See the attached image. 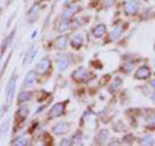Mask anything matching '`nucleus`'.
<instances>
[{
    "mask_svg": "<svg viewBox=\"0 0 155 146\" xmlns=\"http://www.w3.org/2000/svg\"><path fill=\"white\" fill-rule=\"evenodd\" d=\"M65 109H66V101L64 102H58V104H54L49 110V114H48V118L49 119H56L60 118L65 114Z\"/></svg>",
    "mask_w": 155,
    "mask_h": 146,
    "instance_id": "nucleus-1",
    "label": "nucleus"
},
{
    "mask_svg": "<svg viewBox=\"0 0 155 146\" xmlns=\"http://www.w3.org/2000/svg\"><path fill=\"white\" fill-rule=\"evenodd\" d=\"M16 87H17V74H13L8 81L7 88H5V97H7L8 102H11L13 100L14 92H16Z\"/></svg>",
    "mask_w": 155,
    "mask_h": 146,
    "instance_id": "nucleus-2",
    "label": "nucleus"
},
{
    "mask_svg": "<svg viewBox=\"0 0 155 146\" xmlns=\"http://www.w3.org/2000/svg\"><path fill=\"white\" fill-rule=\"evenodd\" d=\"M71 76H72V79L76 81H84V80H87V78L89 76V72L87 69H84V67H79V69H76L72 72Z\"/></svg>",
    "mask_w": 155,
    "mask_h": 146,
    "instance_id": "nucleus-3",
    "label": "nucleus"
},
{
    "mask_svg": "<svg viewBox=\"0 0 155 146\" xmlns=\"http://www.w3.org/2000/svg\"><path fill=\"white\" fill-rule=\"evenodd\" d=\"M14 35H16V28L9 34V35L4 39V41H3V44H2V47H0V60L3 58V56H4V53H5V51L8 49V47L12 44V41H13V38H14Z\"/></svg>",
    "mask_w": 155,
    "mask_h": 146,
    "instance_id": "nucleus-4",
    "label": "nucleus"
},
{
    "mask_svg": "<svg viewBox=\"0 0 155 146\" xmlns=\"http://www.w3.org/2000/svg\"><path fill=\"white\" fill-rule=\"evenodd\" d=\"M49 69H51V60L48 57L43 58V60L39 61V64L36 65V71L39 74H47Z\"/></svg>",
    "mask_w": 155,
    "mask_h": 146,
    "instance_id": "nucleus-5",
    "label": "nucleus"
},
{
    "mask_svg": "<svg viewBox=\"0 0 155 146\" xmlns=\"http://www.w3.org/2000/svg\"><path fill=\"white\" fill-rule=\"evenodd\" d=\"M70 129V125L66 123V121H60V123H57L54 127H53V133L57 134V136H61V134H65L69 132Z\"/></svg>",
    "mask_w": 155,
    "mask_h": 146,
    "instance_id": "nucleus-6",
    "label": "nucleus"
},
{
    "mask_svg": "<svg viewBox=\"0 0 155 146\" xmlns=\"http://www.w3.org/2000/svg\"><path fill=\"white\" fill-rule=\"evenodd\" d=\"M56 64H57L58 70H60V71H65L67 67H69V58H67V56H65V55H61V56L57 57Z\"/></svg>",
    "mask_w": 155,
    "mask_h": 146,
    "instance_id": "nucleus-7",
    "label": "nucleus"
},
{
    "mask_svg": "<svg viewBox=\"0 0 155 146\" xmlns=\"http://www.w3.org/2000/svg\"><path fill=\"white\" fill-rule=\"evenodd\" d=\"M27 116H28V108H27V106H21V108L17 110L16 116H14V120L23 121L27 118Z\"/></svg>",
    "mask_w": 155,
    "mask_h": 146,
    "instance_id": "nucleus-8",
    "label": "nucleus"
},
{
    "mask_svg": "<svg viewBox=\"0 0 155 146\" xmlns=\"http://www.w3.org/2000/svg\"><path fill=\"white\" fill-rule=\"evenodd\" d=\"M151 74V71H150V67L147 66H141L140 69L136 71V79H147Z\"/></svg>",
    "mask_w": 155,
    "mask_h": 146,
    "instance_id": "nucleus-9",
    "label": "nucleus"
},
{
    "mask_svg": "<svg viewBox=\"0 0 155 146\" xmlns=\"http://www.w3.org/2000/svg\"><path fill=\"white\" fill-rule=\"evenodd\" d=\"M124 11L127 14H136L138 12V5H137V3L134 2V0H129V2L125 3V5H124Z\"/></svg>",
    "mask_w": 155,
    "mask_h": 146,
    "instance_id": "nucleus-10",
    "label": "nucleus"
},
{
    "mask_svg": "<svg viewBox=\"0 0 155 146\" xmlns=\"http://www.w3.org/2000/svg\"><path fill=\"white\" fill-rule=\"evenodd\" d=\"M31 98H32V93L30 91H22V92H19V95L17 97V104L22 105L25 102H28Z\"/></svg>",
    "mask_w": 155,
    "mask_h": 146,
    "instance_id": "nucleus-11",
    "label": "nucleus"
},
{
    "mask_svg": "<svg viewBox=\"0 0 155 146\" xmlns=\"http://www.w3.org/2000/svg\"><path fill=\"white\" fill-rule=\"evenodd\" d=\"M39 12H40V9H39V5H34L30 11L27 13V19H28V23H34L36 21V18L39 16Z\"/></svg>",
    "mask_w": 155,
    "mask_h": 146,
    "instance_id": "nucleus-12",
    "label": "nucleus"
},
{
    "mask_svg": "<svg viewBox=\"0 0 155 146\" xmlns=\"http://www.w3.org/2000/svg\"><path fill=\"white\" fill-rule=\"evenodd\" d=\"M36 81V72L31 70V71H28L26 76H25V81H23V85L25 87H31L34 83Z\"/></svg>",
    "mask_w": 155,
    "mask_h": 146,
    "instance_id": "nucleus-13",
    "label": "nucleus"
},
{
    "mask_svg": "<svg viewBox=\"0 0 155 146\" xmlns=\"http://www.w3.org/2000/svg\"><path fill=\"white\" fill-rule=\"evenodd\" d=\"M36 53H38V48H36V47H31L30 49L27 51V53H26L25 58H23V65L30 64V62L34 60V57L36 56Z\"/></svg>",
    "mask_w": 155,
    "mask_h": 146,
    "instance_id": "nucleus-14",
    "label": "nucleus"
},
{
    "mask_svg": "<svg viewBox=\"0 0 155 146\" xmlns=\"http://www.w3.org/2000/svg\"><path fill=\"white\" fill-rule=\"evenodd\" d=\"M78 11H79V7H78V5H71V7L66 8L64 11V13H62V17H64V19H70Z\"/></svg>",
    "mask_w": 155,
    "mask_h": 146,
    "instance_id": "nucleus-15",
    "label": "nucleus"
},
{
    "mask_svg": "<svg viewBox=\"0 0 155 146\" xmlns=\"http://www.w3.org/2000/svg\"><path fill=\"white\" fill-rule=\"evenodd\" d=\"M71 47L74 48V49H79L83 45V36L81 35H75L74 38L71 39Z\"/></svg>",
    "mask_w": 155,
    "mask_h": 146,
    "instance_id": "nucleus-16",
    "label": "nucleus"
},
{
    "mask_svg": "<svg viewBox=\"0 0 155 146\" xmlns=\"http://www.w3.org/2000/svg\"><path fill=\"white\" fill-rule=\"evenodd\" d=\"M56 48L57 49H60V51H64L65 48H66V44H67V38L65 35H62L60 38H57L56 39Z\"/></svg>",
    "mask_w": 155,
    "mask_h": 146,
    "instance_id": "nucleus-17",
    "label": "nucleus"
},
{
    "mask_svg": "<svg viewBox=\"0 0 155 146\" xmlns=\"http://www.w3.org/2000/svg\"><path fill=\"white\" fill-rule=\"evenodd\" d=\"M106 34V26L105 25H97L94 28H93V35L96 36V38H102L104 35Z\"/></svg>",
    "mask_w": 155,
    "mask_h": 146,
    "instance_id": "nucleus-18",
    "label": "nucleus"
},
{
    "mask_svg": "<svg viewBox=\"0 0 155 146\" xmlns=\"http://www.w3.org/2000/svg\"><path fill=\"white\" fill-rule=\"evenodd\" d=\"M107 131L106 129H102L101 132L98 133V136H97V138H96V142L97 144H100V145H102L106 142V138H107Z\"/></svg>",
    "mask_w": 155,
    "mask_h": 146,
    "instance_id": "nucleus-19",
    "label": "nucleus"
},
{
    "mask_svg": "<svg viewBox=\"0 0 155 146\" xmlns=\"http://www.w3.org/2000/svg\"><path fill=\"white\" fill-rule=\"evenodd\" d=\"M70 26H71L70 19H64V21H62V22L60 23V25H58V27H57V31L64 32V31H66V30H69Z\"/></svg>",
    "mask_w": 155,
    "mask_h": 146,
    "instance_id": "nucleus-20",
    "label": "nucleus"
},
{
    "mask_svg": "<svg viewBox=\"0 0 155 146\" xmlns=\"http://www.w3.org/2000/svg\"><path fill=\"white\" fill-rule=\"evenodd\" d=\"M81 142H83V134L81 132H76L74 138H72V145H81Z\"/></svg>",
    "mask_w": 155,
    "mask_h": 146,
    "instance_id": "nucleus-21",
    "label": "nucleus"
},
{
    "mask_svg": "<svg viewBox=\"0 0 155 146\" xmlns=\"http://www.w3.org/2000/svg\"><path fill=\"white\" fill-rule=\"evenodd\" d=\"M154 144V137L151 134H146L141 140V145H153Z\"/></svg>",
    "mask_w": 155,
    "mask_h": 146,
    "instance_id": "nucleus-22",
    "label": "nucleus"
},
{
    "mask_svg": "<svg viewBox=\"0 0 155 146\" xmlns=\"http://www.w3.org/2000/svg\"><path fill=\"white\" fill-rule=\"evenodd\" d=\"M8 129H9V120H5V121L3 123L2 128H0V140H2L3 136L8 132Z\"/></svg>",
    "mask_w": 155,
    "mask_h": 146,
    "instance_id": "nucleus-23",
    "label": "nucleus"
},
{
    "mask_svg": "<svg viewBox=\"0 0 155 146\" xmlns=\"http://www.w3.org/2000/svg\"><path fill=\"white\" fill-rule=\"evenodd\" d=\"M120 85H122V79H119V78H116V79L114 80L113 84L110 85V91H111V92H115L116 89L119 88Z\"/></svg>",
    "mask_w": 155,
    "mask_h": 146,
    "instance_id": "nucleus-24",
    "label": "nucleus"
},
{
    "mask_svg": "<svg viewBox=\"0 0 155 146\" xmlns=\"http://www.w3.org/2000/svg\"><path fill=\"white\" fill-rule=\"evenodd\" d=\"M28 141L23 137V136H21V137H17L16 140L13 141V145H18V146H22V145H28L27 144Z\"/></svg>",
    "mask_w": 155,
    "mask_h": 146,
    "instance_id": "nucleus-25",
    "label": "nucleus"
},
{
    "mask_svg": "<svg viewBox=\"0 0 155 146\" xmlns=\"http://www.w3.org/2000/svg\"><path fill=\"white\" fill-rule=\"evenodd\" d=\"M122 28L120 27H115L114 30H113V32H111V36H113V39H118L120 35H122Z\"/></svg>",
    "mask_w": 155,
    "mask_h": 146,
    "instance_id": "nucleus-26",
    "label": "nucleus"
},
{
    "mask_svg": "<svg viewBox=\"0 0 155 146\" xmlns=\"http://www.w3.org/2000/svg\"><path fill=\"white\" fill-rule=\"evenodd\" d=\"M147 125L150 128H155V114H153L147 120Z\"/></svg>",
    "mask_w": 155,
    "mask_h": 146,
    "instance_id": "nucleus-27",
    "label": "nucleus"
},
{
    "mask_svg": "<svg viewBox=\"0 0 155 146\" xmlns=\"http://www.w3.org/2000/svg\"><path fill=\"white\" fill-rule=\"evenodd\" d=\"M60 145H62V146H66V145H72V138L71 137H67V138H64L60 142Z\"/></svg>",
    "mask_w": 155,
    "mask_h": 146,
    "instance_id": "nucleus-28",
    "label": "nucleus"
},
{
    "mask_svg": "<svg viewBox=\"0 0 155 146\" xmlns=\"http://www.w3.org/2000/svg\"><path fill=\"white\" fill-rule=\"evenodd\" d=\"M133 140H134L133 134H125V136H124V138H123L124 142H133Z\"/></svg>",
    "mask_w": 155,
    "mask_h": 146,
    "instance_id": "nucleus-29",
    "label": "nucleus"
},
{
    "mask_svg": "<svg viewBox=\"0 0 155 146\" xmlns=\"http://www.w3.org/2000/svg\"><path fill=\"white\" fill-rule=\"evenodd\" d=\"M132 66H133V62H127V64H125V66H124V70L125 71H128V70H130V69H132Z\"/></svg>",
    "mask_w": 155,
    "mask_h": 146,
    "instance_id": "nucleus-30",
    "label": "nucleus"
},
{
    "mask_svg": "<svg viewBox=\"0 0 155 146\" xmlns=\"http://www.w3.org/2000/svg\"><path fill=\"white\" fill-rule=\"evenodd\" d=\"M120 144V141L118 140V138H114V140H111L110 141V144L109 145H119Z\"/></svg>",
    "mask_w": 155,
    "mask_h": 146,
    "instance_id": "nucleus-31",
    "label": "nucleus"
},
{
    "mask_svg": "<svg viewBox=\"0 0 155 146\" xmlns=\"http://www.w3.org/2000/svg\"><path fill=\"white\" fill-rule=\"evenodd\" d=\"M119 123H120L119 125H118V124H115V125H114V129H115V131H118V129H123V128H124V127H123V124H122V121H119Z\"/></svg>",
    "mask_w": 155,
    "mask_h": 146,
    "instance_id": "nucleus-32",
    "label": "nucleus"
},
{
    "mask_svg": "<svg viewBox=\"0 0 155 146\" xmlns=\"http://www.w3.org/2000/svg\"><path fill=\"white\" fill-rule=\"evenodd\" d=\"M114 4V0H105V7H110Z\"/></svg>",
    "mask_w": 155,
    "mask_h": 146,
    "instance_id": "nucleus-33",
    "label": "nucleus"
},
{
    "mask_svg": "<svg viewBox=\"0 0 155 146\" xmlns=\"http://www.w3.org/2000/svg\"><path fill=\"white\" fill-rule=\"evenodd\" d=\"M150 98H151V101H153L154 104H155V93H153L151 96H150Z\"/></svg>",
    "mask_w": 155,
    "mask_h": 146,
    "instance_id": "nucleus-34",
    "label": "nucleus"
},
{
    "mask_svg": "<svg viewBox=\"0 0 155 146\" xmlns=\"http://www.w3.org/2000/svg\"><path fill=\"white\" fill-rule=\"evenodd\" d=\"M151 87H153V88H155V79L151 81Z\"/></svg>",
    "mask_w": 155,
    "mask_h": 146,
    "instance_id": "nucleus-35",
    "label": "nucleus"
}]
</instances>
